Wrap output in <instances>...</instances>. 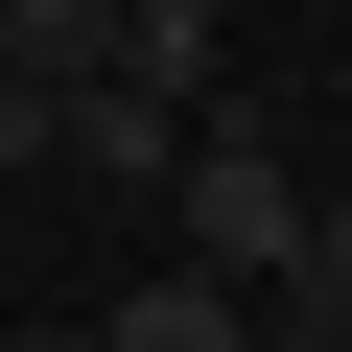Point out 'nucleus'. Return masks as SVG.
Wrapping results in <instances>:
<instances>
[{
    "instance_id": "obj_2",
    "label": "nucleus",
    "mask_w": 352,
    "mask_h": 352,
    "mask_svg": "<svg viewBox=\"0 0 352 352\" xmlns=\"http://www.w3.org/2000/svg\"><path fill=\"white\" fill-rule=\"evenodd\" d=\"M118 47H141V0H0V94H24V118L118 94Z\"/></svg>"
},
{
    "instance_id": "obj_1",
    "label": "nucleus",
    "mask_w": 352,
    "mask_h": 352,
    "mask_svg": "<svg viewBox=\"0 0 352 352\" xmlns=\"http://www.w3.org/2000/svg\"><path fill=\"white\" fill-rule=\"evenodd\" d=\"M164 235H188V282H235V305H282L305 258H329V188L258 141V118H188V188H164Z\"/></svg>"
},
{
    "instance_id": "obj_4",
    "label": "nucleus",
    "mask_w": 352,
    "mask_h": 352,
    "mask_svg": "<svg viewBox=\"0 0 352 352\" xmlns=\"http://www.w3.org/2000/svg\"><path fill=\"white\" fill-rule=\"evenodd\" d=\"M94 329H118V352H258L235 282H141V305H94Z\"/></svg>"
},
{
    "instance_id": "obj_5",
    "label": "nucleus",
    "mask_w": 352,
    "mask_h": 352,
    "mask_svg": "<svg viewBox=\"0 0 352 352\" xmlns=\"http://www.w3.org/2000/svg\"><path fill=\"white\" fill-rule=\"evenodd\" d=\"M0 352H118V329H94V305H47V329H0Z\"/></svg>"
},
{
    "instance_id": "obj_3",
    "label": "nucleus",
    "mask_w": 352,
    "mask_h": 352,
    "mask_svg": "<svg viewBox=\"0 0 352 352\" xmlns=\"http://www.w3.org/2000/svg\"><path fill=\"white\" fill-rule=\"evenodd\" d=\"M47 164H71V188H141V212H164V188H188V94H141V71H118V94H71V118H47Z\"/></svg>"
}]
</instances>
